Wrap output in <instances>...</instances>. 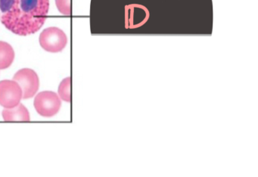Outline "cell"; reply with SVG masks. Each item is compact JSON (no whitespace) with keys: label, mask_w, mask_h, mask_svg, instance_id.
<instances>
[{"label":"cell","mask_w":258,"mask_h":177,"mask_svg":"<svg viewBox=\"0 0 258 177\" xmlns=\"http://www.w3.org/2000/svg\"><path fill=\"white\" fill-rule=\"evenodd\" d=\"M15 51L8 42L0 41V70L7 69L14 62Z\"/></svg>","instance_id":"7"},{"label":"cell","mask_w":258,"mask_h":177,"mask_svg":"<svg viewBox=\"0 0 258 177\" xmlns=\"http://www.w3.org/2000/svg\"><path fill=\"white\" fill-rule=\"evenodd\" d=\"M72 79L67 77L60 83L58 87V95L63 101L70 102L72 100Z\"/></svg>","instance_id":"8"},{"label":"cell","mask_w":258,"mask_h":177,"mask_svg":"<svg viewBox=\"0 0 258 177\" xmlns=\"http://www.w3.org/2000/svg\"><path fill=\"white\" fill-rule=\"evenodd\" d=\"M67 43V36L62 30L58 27H49L40 33V45L43 49L49 52L62 51Z\"/></svg>","instance_id":"2"},{"label":"cell","mask_w":258,"mask_h":177,"mask_svg":"<svg viewBox=\"0 0 258 177\" xmlns=\"http://www.w3.org/2000/svg\"><path fill=\"white\" fill-rule=\"evenodd\" d=\"M22 98V89L17 82L3 80L0 82V105L6 108L16 107Z\"/></svg>","instance_id":"5"},{"label":"cell","mask_w":258,"mask_h":177,"mask_svg":"<svg viewBox=\"0 0 258 177\" xmlns=\"http://www.w3.org/2000/svg\"><path fill=\"white\" fill-rule=\"evenodd\" d=\"M61 101L55 92L44 91L40 92L34 99V107L39 114L45 117L55 116L61 108Z\"/></svg>","instance_id":"3"},{"label":"cell","mask_w":258,"mask_h":177,"mask_svg":"<svg viewBox=\"0 0 258 177\" xmlns=\"http://www.w3.org/2000/svg\"><path fill=\"white\" fill-rule=\"evenodd\" d=\"M3 116L4 121L9 122H28L31 120L29 111L24 106V104L19 103L16 107L12 108H5L3 110Z\"/></svg>","instance_id":"6"},{"label":"cell","mask_w":258,"mask_h":177,"mask_svg":"<svg viewBox=\"0 0 258 177\" xmlns=\"http://www.w3.org/2000/svg\"><path fill=\"white\" fill-rule=\"evenodd\" d=\"M55 4L58 11L64 15L72 14V3L71 0H55Z\"/></svg>","instance_id":"9"},{"label":"cell","mask_w":258,"mask_h":177,"mask_svg":"<svg viewBox=\"0 0 258 177\" xmlns=\"http://www.w3.org/2000/svg\"><path fill=\"white\" fill-rule=\"evenodd\" d=\"M49 9V0H0V20L13 33L28 36L43 27Z\"/></svg>","instance_id":"1"},{"label":"cell","mask_w":258,"mask_h":177,"mask_svg":"<svg viewBox=\"0 0 258 177\" xmlns=\"http://www.w3.org/2000/svg\"><path fill=\"white\" fill-rule=\"evenodd\" d=\"M13 80L19 83L22 89V98L28 99L37 93L40 86L38 75L29 68H24L15 74Z\"/></svg>","instance_id":"4"}]
</instances>
